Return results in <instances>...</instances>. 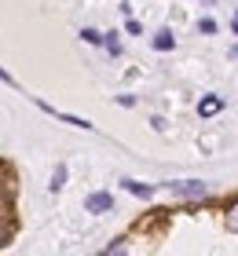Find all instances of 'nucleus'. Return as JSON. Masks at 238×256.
I'll list each match as a JSON object with an SVG mask.
<instances>
[{
	"instance_id": "nucleus-1",
	"label": "nucleus",
	"mask_w": 238,
	"mask_h": 256,
	"mask_svg": "<svg viewBox=\"0 0 238 256\" xmlns=\"http://www.w3.org/2000/svg\"><path fill=\"white\" fill-rule=\"evenodd\" d=\"M169 190L183 194V198H205L209 194V187H205V183H198V180H176V183H169Z\"/></svg>"
},
{
	"instance_id": "nucleus-2",
	"label": "nucleus",
	"mask_w": 238,
	"mask_h": 256,
	"mask_svg": "<svg viewBox=\"0 0 238 256\" xmlns=\"http://www.w3.org/2000/svg\"><path fill=\"white\" fill-rule=\"evenodd\" d=\"M85 208H88V212H95V216H99V212H110V208H114V198L106 194V190H95V194L85 198Z\"/></svg>"
},
{
	"instance_id": "nucleus-3",
	"label": "nucleus",
	"mask_w": 238,
	"mask_h": 256,
	"mask_svg": "<svg viewBox=\"0 0 238 256\" xmlns=\"http://www.w3.org/2000/svg\"><path fill=\"white\" fill-rule=\"evenodd\" d=\"M41 110H48V114H55L59 121H66V124H74V128H95L92 121H85V118H74V114H63V110H55V106H44V102H37Z\"/></svg>"
},
{
	"instance_id": "nucleus-4",
	"label": "nucleus",
	"mask_w": 238,
	"mask_h": 256,
	"mask_svg": "<svg viewBox=\"0 0 238 256\" xmlns=\"http://www.w3.org/2000/svg\"><path fill=\"white\" fill-rule=\"evenodd\" d=\"M220 110H223V99H220V96H205V99L198 102V114H201V118H212V114H220Z\"/></svg>"
},
{
	"instance_id": "nucleus-5",
	"label": "nucleus",
	"mask_w": 238,
	"mask_h": 256,
	"mask_svg": "<svg viewBox=\"0 0 238 256\" xmlns=\"http://www.w3.org/2000/svg\"><path fill=\"white\" fill-rule=\"evenodd\" d=\"M121 187H125V190H132V194H139V198H150V194H154L150 183H139V180H121Z\"/></svg>"
},
{
	"instance_id": "nucleus-6",
	"label": "nucleus",
	"mask_w": 238,
	"mask_h": 256,
	"mask_svg": "<svg viewBox=\"0 0 238 256\" xmlns=\"http://www.w3.org/2000/svg\"><path fill=\"white\" fill-rule=\"evenodd\" d=\"M154 48H158V52H172V48H176V37H172V30H161L158 37H154Z\"/></svg>"
},
{
	"instance_id": "nucleus-7",
	"label": "nucleus",
	"mask_w": 238,
	"mask_h": 256,
	"mask_svg": "<svg viewBox=\"0 0 238 256\" xmlns=\"http://www.w3.org/2000/svg\"><path fill=\"white\" fill-rule=\"evenodd\" d=\"M63 183H66V165H59V168H55V176H52V183H48V187H52V190L59 194V190H63Z\"/></svg>"
},
{
	"instance_id": "nucleus-8",
	"label": "nucleus",
	"mask_w": 238,
	"mask_h": 256,
	"mask_svg": "<svg viewBox=\"0 0 238 256\" xmlns=\"http://www.w3.org/2000/svg\"><path fill=\"white\" fill-rule=\"evenodd\" d=\"M103 44H106V52H110V55H121V44H117V33H106V37H103Z\"/></svg>"
},
{
	"instance_id": "nucleus-9",
	"label": "nucleus",
	"mask_w": 238,
	"mask_h": 256,
	"mask_svg": "<svg viewBox=\"0 0 238 256\" xmlns=\"http://www.w3.org/2000/svg\"><path fill=\"white\" fill-rule=\"evenodd\" d=\"M81 37H85L88 44H103V33L99 30H81Z\"/></svg>"
},
{
	"instance_id": "nucleus-10",
	"label": "nucleus",
	"mask_w": 238,
	"mask_h": 256,
	"mask_svg": "<svg viewBox=\"0 0 238 256\" xmlns=\"http://www.w3.org/2000/svg\"><path fill=\"white\" fill-rule=\"evenodd\" d=\"M227 230H238V205H231V212H227Z\"/></svg>"
},
{
	"instance_id": "nucleus-11",
	"label": "nucleus",
	"mask_w": 238,
	"mask_h": 256,
	"mask_svg": "<svg viewBox=\"0 0 238 256\" xmlns=\"http://www.w3.org/2000/svg\"><path fill=\"white\" fill-rule=\"evenodd\" d=\"M8 238H11V227L4 224V220H0V249H4V246H8Z\"/></svg>"
},
{
	"instance_id": "nucleus-12",
	"label": "nucleus",
	"mask_w": 238,
	"mask_h": 256,
	"mask_svg": "<svg viewBox=\"0 0 238 256\" xmlns=\"http://www.w3.org/2000/svg\"><path fill=\"white\" fill-rule=\"evenodd\" d=\"M198 30H201V33H216V22H212V18H201Z\"/></svg>"
},
{
	"instance_id": "nucleus-13",
	"label": "nucleus",
	"mask_w": 238,
	"mask_h": 256,
	"mask_svg": "<svg viewBox=\"0 0 238 256\" xmlns=\"http://www.w3.org/2000/svg\"><path fill=\"white\" fill-rule=\"evenodd\" d=\"M125 30H128V33H132V37H139V33H143V26H139V22H136V18H128V22H125Z\"/></svg>"
},
{
	"instance_id": "nucleus-14",
	"label": "nucleus",
	"mask_w": 238,
	"mask_h": 256,
	"mask_svg": "<svg viewBox=\"0 0 238 256\" xmlns=\"http://www.w3.org/2000/svg\"><path fill=\"white\" fill-rule=\"evenodd\" d=\"M106 252H125V238H117V242H110V246H106Z\"/></svg>"
},
{
	"instance_id": "nucleus-15",
	"label": "nucleus",
	"mask_w": 238,
	"mask_h": 256,
	"mask_svg": "<svg viewBox=\"0 0 238 256\" xmlns=\"http://www.w3.org/2000/svg\"><path fill=\"white\" fill-rule=\"evenodd\" d=\"M231 26H234V33H238V15H234V22H231Z\"/></svg>"
},
{
	"instance_id": "nucleus-16",
	"label": "nucleus",
	"mask_w": 238,
	"mask_h": 256,
	"mask_svg": "<svg viewBox=\"0 0 238 256\" xmlns=\"http://www.w3.org/2000/svg\"><path fill=\"white\" fill-rule=\"evenodd\" d=\"M0 168H4V165H0Z\"/></svg>"
}]
</instances>
